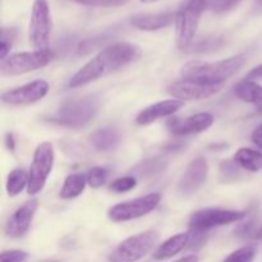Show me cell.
I'll return each mask as SVG.
<instances>
[{
    "label": "cell",
    "instance_id": "1",
    "mask_svg": "<svg viewBox=\"0 0 262 262\" xmlns=\"http://www.w3.org/2000/svg\"><path fill=\"white\" fill-rule=\"evenodd\" d=\"M140 56V49L129 42H115L102 49L71 78V89L86 86L124 68Z\"/></svg>",
    "mask_w": 262,
    "mask_h": 262
},
{
    "label": "cell",
    "instance_id": "2",
    "mask_svg": "<svg viewBox=\"0 0 262 262\" xmlns=\"http://www.w3.org/2000/svg\"><path fill=\"white\" fill-rule=\"evenodd\" d=\"M246 63L243 54L230 56L223 60L206 63V61H189L181 69L182 78L207 84H223L234 76Z\"/></svg>",
    "mask_w": 262,
    "mask_h": 262
},
{
    "label": "cell",
    "instance_id": "3",
    "mask_svg": "<svg viewBox=\"0 0 262 262\" xmlns=\"http://www.w3.org/2000/svg\"><path fill=\"white\" fill-rule=\"evenodd\" d=\"M100 104L101 101L99 95L72 97L59 105L58 110L50 118V120L63 127L74 128V129L83 128L96 117Z\"/></svg>",
    "mask_w": 262,
    "mask_h": 262
},
{
    "label": "cell",
    "instance_id": "4",
    "mask_svg": "<svg viewBox=\"0 0 262 262\" xmlns=\"http://www.w3.org/2000/svg\"><path fill=\"white\" fill-rule=\"evenodd\" d=\"M207 0H187L176 14L177 43L181 50H188L193 43Z\"/></svg>",
    "mask_w": 262,
    "mask_h": 262
},
{
    "label": "cell",
    "instance_id": "5",
    "mask_svg": "<svg viewBox=\"0 0 262 262\" xmlns=\"http://www.w3.org/2000/svg\"><path fill=\"white\" fill-rule=\"evenodd\" d=\"M159 239L158 232L146 230L143 233L132 235L119 243L117 248L109 255V262H136L145 257L156 246Z\"/></svg>",
    "mask_w": 262,
    "mask_h": 262
},
{
    "label": "cell",
    "instance_id": "6",
    "mask_svg": "<svg viewBox=\"0 0 262 262\" xmlns=\"http://www.w3.org/2000/svg\"><path fill=\"white\" fill-rule=\"evenodd\" d=\"M247 216V212L235 211V210L223 209H204L193 212L189 217L188 227L191 233L201 235L214 228L232 224L243 220Z\"/></svg>",
    "mask_w": 262,
    "mask_h": 262
},
{
    "label": "cell",
    "instance_id": "7",
    "mask_svg": "<svg viewBox=\"0 0 262 262\" xmlns=\"http://www.w3.org/2000/svg\"><path fill=\"white\" fill-rule=\"evenodd\" d=\"M54 166V147L50 142H42L36 147L28 171V194L40 193L48 182Z\"/></svg>",
    "mask_w": 262,
    "mask_h": 262
},
{
    "label": "cell",
    "instance_id": "8",
    "mask_svg": "<svg viewBox=\"0 0 262 262\" xmlns=\"http://www.w3.org/2000/svg\"><path fill=\"white\" fill-rule=\"evenodd\" d=\"M51 50H35L9 55L0 64L3 76H20L43 68L53 60Z\"/></svg>",
    "mask_w": 262,
    "mask_h": 262
},
{
    "label": "cell",
    "instance_id": "9",
    "mask_svg": "<svg viewBox=\"0 0 262 262\" xmlns=\"http://www.w3.org/2000/svg\"><path fill=\"white\" fill-rule=\"evenodd\" d=\"M50 32L51 19L48 0H35L28 27L30 43L36 50H49Z\"/></svg>",
    "mask_w": 262,
    "mask_h": 262
},
{
    "label": "cell",
    "instance_id": "10",
    "mask_svg": "<svg viewBox=\"0 0 262 262\" xmlns=\"http://www.w3.org/2000/svg\"><path fill=\"white\" fill-rule=\"evenodd\" d=\"M160 201L161 194L155 192V193H150L143 197L130 200V201L120 202V204L110 207L109 211H107V217L115 223L138 219V217L145 216L148 212L152 211L154 209H156Z\"/></svg>",
    "mask_w": 262,
    "mask_h": 262
},
{
    "label": "cell",
    "instance_id": "11",
    "mask_svg": "<svg viewBox=\"0 0 262 262\" xmlns=\"http://www.w3.org/2000/svg\"><path fill=\"white\" fill-rule=\"evenodd\" d=\"M49 83L45 79H36L23 86L15 87L2 95V101L5 105L20 106V105H30L40 101L48 95Z\"/></svg>",
    "mask_w": 262,
    "mask_h": 262
},
{
    "label": "cell",
    "instance_id": "12",
    "mask_svg": "<svg viewBox=\"0 0 262 262\" xmlns=\"http://www.w3.org/2000/svg\"><path fill=\"white\" fill-rule=\"evenodd\" d=\"M223 89V84H207L200 83L194 81H182L174 82L169 86L168 94L173 96V99L187 101V100H202L217 94Z\"/></svg>",
    "mask_w": 262,
    "mask_h": 262
},
{
    "label": "cell",
    "instance_id": "13",
    "mask_svg": "<svg viewBox=\"0 0 262 262\" xmlns=\"http://www.w3.org/2000/svg\"><path fill=\"white\" fill-rule=\"evenodd\" d=\"M209 164L205 158H197L187 166L178 184V191L183 196H191L196 193L207 181Z\"/></svg>",
    "mask_w": 262,
    "mask_h": 262
},
{
    "label": "cell",
    "instance_id": "14",
    "mask_svg": "<svg viewBox=\"0 0 262 262\" xmlns=\"http://www.w3.org/2000/svg\"><path fill=\"white\" fill-rule=\"evenodd\" d=\"M214 124V117L209 113H200L187 118H171L166 127L176 136H189L205 132Z\"/></svg>",
    "mask_w": 262,
    "mask_h": 262
},
{
    "label": "cell",
    "instance_id": "15",
    "mask_svg": "<svg viewBox=\"0 0 262 262\" xmlns=\"http://www.w3.org/2000/svg\"><path fill=\"white\" fill-rule=\"evenodd\" d=\"M37 207L38 201L32 199L22 205L18 210H15L14 214L8 219L5 224V234L10 238L23 237L31 228Z\"/></svg>",
    "mask_w": 262,
    "mask_h": 262
},
{
    "label": "cell",
    "instance_id": "16",
    "mask_svg": "<svg viewBox=\"0 0 262 262\" xmlns=\"http://www.w3.org/2000/svg\"><path fill=\"white\" fill-rule=\"evenodd\" d=\"M183 106L184 101H181V100L177 99L159 101L156 104L150 105L148 107L143 109L142 112H140V114L136 118V123L138 125H148L151 123L156 122L158 119H161V118H166L176 114Z\"/></svg>",
    "mask_w": 262,
    "mask_h": 262
},
{
    "label": "cell",
    "instance_id": "17",
    "mask_svg": "<svg viewBox=\"0 0 262 262\" xmlns=\"http://www.w3.org/2000/svg\"><path fill=\"white\" fill-rule=\"evenodd\" d=\"M176 22V14L173 12L155 13V14H137L132 17L130 23L136 28L142 31H156L168 27Z\"/></svg>",
    "mask_w": 262,
    "mask_h": 262
},
{
    "label": "cell",
    "instance_id": "18",
    "mask_svg": "<svg viewBox=\"0 0 262 262\" xmlns=\"http://www.w3.org/2000/svg\"><path fill=\"white\" fill-rule=\"evenodd\" d=\"M90 142L97 151L109 152L118 147L120 142V135L113 127L100 128L90 136Z\"/></svg>",
    "mask_w": 262,
    "mask_h": 262
},
{
    "label": "cell",
    "instance_id": "19",
    "mask_svg": "<svg viewBox=\"0 0 262 262\" xmlns=\"http://www.w3.org/2000/svg\"><path fill=\"white\" fill-rule=\"evenodd\" d=\"M189 243V234L188 233H178L166 239L163 245L159 246L156 252L154 253V258L158 261L168 260V258L174 257L179 252L187 247Z\"/></svg>",
    "mask_w": 262,
    "mask_h": 262
},
{
    "label": "cell",
    "instance_id": "20",
    "mask_svg": "<svg viewBox=\"0 0 262 262\" xmlns=\"http://www.w3.org/2000/svg\"><path fill=\"white\" fill-rule=\"evenodd\" d=\"M234 94L242 101L255 105L257 114H262V86L255 81L239 82L234 87Z\"/></svg>",
    "mask_w": 262,
    "mask_h": 262
},
{
    "label": "cell",
    "instance_id": "21",
    "mask_svg": "<svg viewBox=\"0 0 262 262\" xmlns=\"http://www.w3.org/2000/svg\"><path fill=\"white\" fill-rule=\"evenodd\" d=\"M233 160L243 169V170L256 173L262 169V152L252 150V148H239L235 152Z\"/></svg>",
    "mask_w": 262,
    "mask_h": 262
},
{
    "label": "cell",
    "instance_id": "22",
    "mask_svg": "<svg viewBox=\"0 0 262 262\" xmlns=\"http://www.w3.org/2000/svg\"><path fill=\"white\" fill-rule=\"evenodd\" d=\"M87 184V178L82 173L71 174L64 181L63 187L59 192V197L63 200H72L78 197L84 191Z\"/></svg>",
    "mask_w": 262,
    "mask_h": 262
},
{
    "label": "cell",
    "instance_id": "23",
    "mask_svg": "<svg viewBox=\"0 0 262 262\" xmlns=\"http://www.w3.org/2000/svg\"><path fill=\"white\" fill-rule=\"evenodd\" d=\"M28 186V173H26L23 169H14L9 173L7 178V184H5V188H7L8 194L10 197L18 196L20 192L25 188H27Z\"/></svg>",
    "mask_w": 262,
    "mask_h": 262
},
{
    "label": "cell",
    "instance_id": "24",
    "mask_svg": "<svg viewBox=\"0 0 262 262\" xmlns=\"http://www.w3.org/2000/svg\"><path fill=\"white\" fill-rule=\"evenodd\" d=\"M163 170H165V163L160 159L145 160L133 168L135 176L141 177V178H148V177L156 176V174H160Z\"/></svg>",
    "mask_w": 262,
    "mask_h": 262
},
{
    "label": "cell",
    "instance_id": "25",
    "mask_svg": "<svg viewBox=\"0 0 262 262\" xmlns=\"http://www.w3.org/2000/svg\"><path fill=\"white\" fill-rule=\"evenodd\" d=\"M241 166L234 160H224L222 161L219 166V177L220 181L224 183H234L241 181L242 173H241Z\"/></svg>",
    "mask_w": 262,
    "mask_h": 262
},
{
    "label": "cell",
    "instance_id": "26",
    "mask_svg": "<svg viewBox=\"0 0 262 262\" xmlns=\"http://www.w3.org/2000/svg\"><path fill=\"white\" fill-rule=\"evenodd\" d=\"M223 45H224L223 37H207L192 43L188 50L194 51V53H211V51H216Z\"/></svg>",
    "mask_w": 262,
    "mask_h": 262
},
{
    "label": "cell",
    "instance_id": "27",
    "mask_svg": "<svg viewBox=\"0 0 262 262\" xmlns=\"http://www.w3.org/2000/svg\"><path fill=\"white\" fill-rule=\"evenodd\" d=\"M256 253H257V250H256L255 246L248 245L230 253L224 262H253Z\"/></svg>",
    "mask_w": 262,
    "mask_h": 262
},
{
    "label": "cell",
    "instance_id": "28",
    "mask_svg": "<svg viewBox=\"0 0 262 262\" xmlns=\"http://www.w3.org/2000/svg\"><path fill=\"white\" fill-rule=\"evenodd\" d=\"M107 170L105 168H101V166H96V168L90 169L89 173H87V184H89L91 188H100V187L104 186L107 181Z\"/></svg>",
    "mask_w": 262,
    "mask_h": 262
},
{
    "label": "cell",
    "instance_id": "29",
    "mask_svg": "<svg viewBox=\"0 0 262 262\" xmlns=\"http://www.w3.org/2000/svg\"><path fill=\"white\" fill-rule=\"evenodd\" d=\"M17 37V31L14 28H3L2 38H0V60L8 58L13 41Z\"/></svg>",
    "mask_w": 262,
    "mask_h": 262
},
{
    "label": "cell",
    "instance_id": "30",
    "mask_svg": "<svg viewBox=\"0 0 262 262\" xmlns=\"http://www.w3.org/2000/svg\"><path fill=\"white\" fill-rule=\"evenodd\" d=\"M136 186H137V179H136V177L127 176L115 179V181L110 184V189H112L113 192H117V193H124V192L132 191Z\"/></svg>",
    "mask_w": 262,
    "mask_h": 262
},
{
    "label": "cell",
    "instance_id": "31",
    "mask_svg": "<svg viewBox=\"0 0 262 262\" xmlns=\"http://www.w3.org/2000/svg\"><path fill=\"white\" fill-rule=\"evenodd\" d=\"M242 0H207V9L222 14L234 9Z\"/></svg>",
    "mask_w": 262,
    "mask_h": 262
},
{
    "label": "cell",
    "instance_id": "32",
    "mask_svg": "<svg viewBox=\"0 0 262 262\" xmlns=\"http://www.w3.org/2000/svg\"><path fill=\"white\" fill-rule=\"evenodd\" d=\"M78 4L87 5V7H102V8H113L122 7L127 4L129 0H73Z\"/></svg>",
    "mask_w": 262,
    "mask_h": 262
},
{
    "label": "cell",
    "instance_id": "33",
    "mask_svg": "<svg viewBox=\"0 0 262 262\" xmlns=\"http://www.w3.org/2000/svg\"><path fill=\"white\" fill-rule=\"evenodd\" d=\"M28 253L20 250L4 251L0 255V262H25L27 260Z\"/></svg>",
    "mask_w": 262,
    "mask_h": 262
},
{
    "label": "cell",
    "instance_id": "34",
    "mask_svg": "<svg viewBox=\"0 0 262 262\" xmlns=\"http://www.w3.org/2000/svg\"><path fill=\"white\" fill-rule=\"evenodd\" d=\"M252 142L255 143L257 147H260L262 150V123L260 125H258L257 128H256L255 130H253L252 133Z\"/></svg>",
    "mask_w": 262,
    "mask_h": 262
},
{
    "label": "cell",
    "instance_id": "35",
    "mask_svg": "<svg viewBox=\"0 0 262 262\" xmlns=\"http://www.w3.org/2000/svg\"><path fill=\"white\" fill-rule=\"evenodd\" d=\"M262 78V64H260L258 67L253 68L250 73L247 74L246 79L247 81H256V79H261Z\"/></svg>",
    "mask_w": 262,
    "mask_h": 262
},
{
    "label": "cell",
    "instance_id": "36",
    "mask_svg": "<svg viewBox=\"0 0 262 262\" xmlns=\"http://www.w3.org/2000/svg\"><path fill=\"white\" fill-rule=\"evenodd\" d=\"M5 146H7V148L10 152H14L15 151V140L12 133H7L5 135Z\"/></svg>",
    "mask_w": 262,
    "mask_h": 262
},
{
    "label": "cell",
    "instance_id": "37",
    "mask_svg": "<svg viewBox=\"0 0 262 262\" xmlns=\"http://www.w3.org/2000/svg\"><path fill=\"white\" fill-rule=\"evenodd\" d=\"M176 262H199V257L194 255H189V256H186V257L181 258V260H178Z\"/></svg>",
    "mask_w": 262,
    "mask_h": 262
},
{
    "label": "cell",
    "instance_id": "38",
    "mask_svg": "<svg viewBox=\"0 0 262 262\" xmlns=\"http://www.w3.org/2000/svg\"><path fill=\"white\" fill-rule=\"evenodd\" d=\"M257 239H262V227L260 228V229H257V233H256V237Z\"/></svg>",
    "mask_w": 262,
    "mask_h": 262
},
{
    "label": "cell",
    "instance_id": "39",
    "mask_svg": "<svg viewBox=\"0 0 262 262\" xmlns=\"http://www.w3.org/2000/svg\"><path fill=\"white\" fill-rule=\"evenodd\" d=\"M256 7H257L258 9H262V0H256Z\"/></svg>",
    "mask_w": 262,
    "mask_h": 262
},
{
    "label": "cell",
    "instance_id": "40",
    "mask_svg": "<svg viewBox=\"0 0 262 262\" xmlns=\"http://www.w3.org/2000/svg\"><path fill=\"white\" fill-rule=\"evenodd\" d=\"M142 3H155V2H159V0H141Z\"/></svg>",
    "mask_w": 262,
    "mask_h": 262
},
{
    "label": "cell",
    "instance_id": "41",
    "mask_svg": "<svg viewBox=\"0 0 262 262\" xmlns=\"http://www.w3.org/2000/svg\"><path fill=\"white\" fill-rule=\"evenodd\" d=\"M45 262H59V261H45Z\"/></svg>",
    "mask_w": 262,
    "mask_h": 262
}]
</instances>
